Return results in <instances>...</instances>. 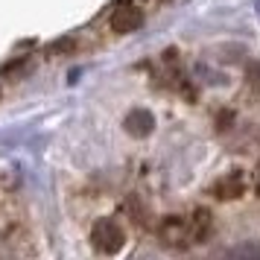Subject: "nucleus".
Returning <instances> with one entry per match:
<instances>
[{"label":"nucleus","instance_id":"obj_6","mask_svg":"<svg viewBox=\"0 0 260 260\" xmlns=\"http://www.w3.org/2000/svg\"><path fill=\"white\" fill-rule=\"evenodd\" d=\"M155 126V120L146 114V111H135V114H129V120H126V129L132 132V135H149Z\"/></svg>","mask_w":260,"mask_h":260},{"label":"nucleus","instance_id":"obj_2","mask_svg":"<svg viewBox=\"0 0 260 260\" xmlns=\"http://www.w3.org/2000/svg\"><path fill=\"white\" fill-rule=\"evenodd\" d=\"M91 243L103 254H114L123 248V228L114 219H96L91 228Z\"/></svg>","mask_w":260,"mask_h":260},{"label":"nucleus","instance_id":"obj_3","mask_svg":"<svg viewBox=\"0 0 260 260\" xmlns=\"http://www.w3.org/2000/svg\"><path fill=\"white\" fill-rule=\"evenodd\" d=\"M211 193H213L219 202L240 199V196L246 193V176H243V173H228V176L216 178V181L211 184Z\"/></svg>","mask_w":260,"mask_h":260},{"label":"nucleus","instance_id":"obj_4","mask_svg":"<svg viewBox=\"0 0 260 260\" xmlns=\"http://www.w3.org/2000/svg\"><path fill=\"white\" fill-rule=\"evenodd\" d=\"M141 24H143V12L138 6H129V3H120L114 9V15H111V29L120 32V36L123 32H135Z\"/></svg>","mask_w":260,"mask_h":260},{"label":"nucleus","instance_id":"obj_8","mask_svg":"<svg viewBox=\"0 0 260 260\" xmlns=\"http://www.w3.org/2000/svg\"><path fill=\"white\" fill-rule=\"evenodd\" d=\"M248 82L254 85V88H260V64H254V68H248Z\"/></svg>","mask_w":260,"mask_h":260},{"label":"nucleus","instance_id":"obj_5","mask_svg":"<svg viewBox=\"0 0 260 260\" xmlns=\"http://www.w3.org/2000/svg\"><path fill=\"white\" fill-rule=\"evenodd\" d=\"M211 213L205 211V208H196V211L190 213V231H193V243H202L205 237L211 234Z\"/></svg>","mask_w":260,"mask_h":260},{"label":"nucleus","instance_id":"obj_7","mask_svg":"<svg viewBox=\"0 0 260 260\" xmlns=\"http://www.w3.org/2000/svg\"><path fill=\"white\" fill-rule=\"evenodd\" d=\"M225 260H260V248L254 243H246V246L234 248V251H228Z\"/></svg>","mask_w":260,"mask_h":260},{"label":"nucleus","instance_id":"obj_1","mask_svg":"<svg viewBox=\"0 0 260 260\" xmlns=\"http://www.w3.org/2000/svg\"><path fill=\"white\" fill-rule=\"evenodd\" d=\"M158 237L161 243L170 248H187V246H196L193 243V231H190V216H164L161 225H158Z\"/></svg>","mask_w":260,"mask_h":260},{"label":"nucleus","instance_id":"obj_9","mask_svg":"<svg viewBox=\"0 0 260 260\" xmlns=\"http://www.w3.org/2000/svg\"><path fill=\"white\" fill-rule=\"evenodd\" d=\"M164 3H170V0H164Z\"/></svg>","mask_w":260,"mask_h":260}]
</instances>
